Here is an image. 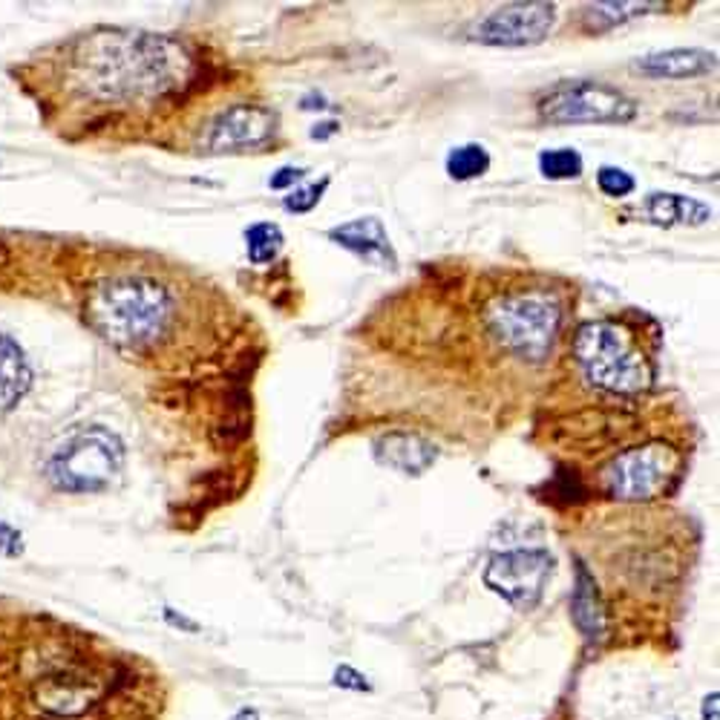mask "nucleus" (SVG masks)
Masks as SVG:
<instances>
[{"label": "nucleus", "instance_id": "f257e3e1", "mask_svg": "<svg viewBox=\"0 0 720 720\" xmlns=\"http://www.w3.org/2000/svg\"><path fill=\"white\" fill-rule=\"evenodd\" d=\"M141 677L95 637L49 614L0 608V720H125Z\"/></svg>", "mask_w": 720, "mask_h": 720}, {"label": "nucleus", "instance_id": "f03ea898", "mask_svg": "<svg viewBox=\"0 0 720 720\" xmlns=\"http://www.w3.org/2000/svg\"><path fill=\"white\" fill-rule=\"evenodd\" d=\"M70 81L90 101L133 107L191 84L194 61L182 44L145 32H101L72 44Z\"/></svg>", "mask_w": 720, "mask_h": 720}, {"label": "nucleus", "instance_id": "7ed1b4c3", "mask_svg": "<svg viewBox=\"0 0 720 720\" xmlns=\"http://www.w3.org/2000/svg\"><path fill=\"white\" fill-rule=\"evenodd\" d=\"M87 323L127 352L159 343L173 323V297L150 277L122 274L90 288L84 302Z\"/></svg>", "mask_w": 720, "mask_h": 720}, {"label": "nucleus", "instance_id": "20e7f679", "mask_svg": "<svg viewBox=\"0 0 720 720\" xmlns=\"http://www.w3.org/2000/svg\"><path fill=\"white\" fill-rule=\"evenodd\" d=\"M573 364L591 389L608 396H640L654 384V357L631 329L614 320H591L573 332Z\"/></svg>", "mask_w": 720, "mask_h": 720}, {"label": "nucleus", "instance_id": "39448f33", "mask_svg": "<svg viewBox=\"0 0 720 720\" xmlns=\"http://www.w3.org/2000/svg\"><path fill=\"white\" fill-rule=\"evenodd\" d=\"M562 302L545 288H507L484 306L488 338L507 355L542 364L559 338Z\"/></svg>", "mask_w": 720, "mask_h": 720}, {"label": "nucleus", "instance_id": "423d86ee", "mask_svg": "<svg viewBox=\"0 0 720 720\" xmlns=\"http://www.w3.org/2000/svg\"><path fill=\"white\" fill-rule=\"evenodd\" d=\"M125 467V444L101 424L70 433L44 465V476L64 493H101Z\"/></svg>", "mask_w": 720, "mask_h": 720}, {"label": "nucleus", "instance_id": "0eeeda50", "mask_svg": "<svg viewBox=\"0 0 720 720\" xmlns=\"http://www.w3.org/2000/svg\"><path fill=\"white\" fill-rule=\"evenodd\" d=\"M683 470V453L663 438H640L614 449L596 472L605 496L620 502H651L663 496Z\"/></svg>", "mask_w": 720, "mask_h": 720}, {"label": "nucleus", "instance_id": "6e6552de", "mask_svg": "<svg viewBox=\"0 0 720 720\" xmlns=\"http://www.w3.org/2000/svg\"><path fill=\"white\" fill-rule=\"evenodd\" d=\"M539 113L550 125H626L637 116V104L626 93L596 81L553 87Z\"/></svg>", "mask_w": 720, "mask_h": 720}, {"label": "nucleus", "instance_id": "1a4fd4ad", "mask_svg": "<svg viewBox=\"0 0 720 720\" xmlns=\"http://www.w3.org/2000/svg\"><path fill=\"white\" fill-rule=\"evenodd\" d=\"M550 571H553V559L548 550H507L490 559L484 585L507 599L513 608L530 612L542 599Z\"/></svg>", "mask_w": 720, "mask_h": 720}, {"label": "nucleus", "instance_id": "9d476101", "mask_svg": "<svg viewBox=\"0 0 720 720\" xmlns=\"http://www.w3.org/2000/svg\"><path fill=\"white\" fill-rule=\"evenodd\" d=\"M557 9L550 3H511L472 26V38L490 47H530L548 38Z\"/></svg>", "mask_w": 720, "mask_h": 720}, {"label": "nucleus", "instance_id": "9b49d317", "mask_svg": "<svg viewBox=\"0 0 720 720\" xmlns=\"http://www.w3.org/2000/svg\"><path fill=\"white\" fill-rule=\"evenodd\" d=\"M277 130V116L260 104H237L225 110L222 116L210 125L205 148L210 153H233V150L260 148L272 139Z\"/></svg>", "mask_w": 720, "mask_h": 720}, {"label": "nucleus", "instance_id": "f8f14e48", "mask_svg": "<svg viewBox=\"0 0 720 720\" xmlns=\"http://www.w3.org/2000/svg\"><path fill=\"white\" fill-rule=\"evenodd\" d=\"M571 614L585 640H591V643L605 640V635H608V614H605L603 596H599L594 576H591L585 565L576 568V588H573Z\"/></svg>", "mask_w": 720, "mask_h": 720}, {"label": "nucleus", "instance_id": "ddd939ff", "mask_svg": "<svg viewBox=\"0 0 720 720\" xmlns=\"http://www.w3.org/2000/svg\"><path fill=\"white\" fill-rule=\"evenodd\" d=\"M375 456L387 467L421 476L435 461V447L415 433H389L375 444Z\"/></svg>", "mask_w": 720, "mask_h": 720}, {"label": "nucleus", "instance_id": "4468645a", "mask_svg": "<svg viewBox=\"0 0 720 720\" xmlns=\"http://www.w3.org/2000/svg\"><path fill=\"white\" fill-rule=\"evenodd\" d=\"M637 72L654 78H692L715 70V55L706 49H668V53L645 55L635 61Z\"/></svg>", "mask_w": 720, "mask_h": 720}, {"label": "nucleus", "instance_id": "2eb2a0df", "mask_svg": "<svg viewBox=\"0 0 720 720\" xmlns=\"http://www.w3.org/2000/svg\"><path fill=\"white\" fill-rule=\"evenodd\" d=\"M32 384V369L26 364L24 348L9 334L0 332V415L15 410V403L26 396Z\"/></svg>", "mask_w": 720, "mask_h": 720}, {"label": "nucleus", "instance_id": "dca6fc26", "mask_svg": "<svg viewBox=\"0 0 720 720\" xmlns=\"http://www.w3.org/2000/svg\"><path fill=\"white\" fill-rule=\"evenodd\" d=\"M338 245L343 249L355 251L357 256H364L369 263H380V260H392V249H389V237L387 228L380 225V219L366 217V219H355V222H346L341 228H334L329 231Z\"/></svg>", "mask_w": 720, "mask_h": 720}, {"label": "nucleus", "instance_id": "f3484780", "mask_svg": "<svg viewBox=\"0 0 720 720\" xmlns=\"http://www.w3.org/2000/svg\"><path fill=\"white\" fill-rule=\"evenodd\" d=\"M645 214L651 217V222L658 225H674V222L700 225L712 217V210L706 208V205L689 199V196H677V194H651L649 199H645Z\"/></svg>", "mask_w": 720, "mask_h": 720}, {"label": "nucleus", "instance_id": "a211bd4d", "mask_svg": "<svg viewBox=\"0 0 720 720\" xmlns=\"http://www.w3.org/2000/svg\"><path fill=\"white\" fill-rule=\"evenodd\" d=\"M490 168V153L481 145H461L447 156V173L458 182L484 176Z\"/></svg>", "mask_w": 720, "mask_h": 720}, {"label": "nucleus", "instance_id": "6ab92c4d", "mask_svg": "<svg viewBox=\"0 0 720 720\" xmlns=\"http://www.w3.org/2000/svg\"><path fill=\"white\" fill-rule=\"evenodd\" d=\"M245 240H249V260L254 265L272 263L283 249V231L274 222H260L249 228Z\"/></svg>", "mask_w": 720, "mask_h": 720}, {"label": "nucleus", "instance_id": "aec40b11", "mask_svg": "<svg viewBox=\"0 0 720 720\" xmlns=\"http://www.w3.org/2000/svg\"><path fill=\"white\" fill-rule=\"evenodd\" d=\"M645 9H663L660 3H596L585 12V18L591 21V30H612L614 24H620L626 18L643 15Z\"/></svg>", "mask_w": 720, "mask_h": 720}, {"label": "nucleus", "instance_id": "412c9836", "mask_svg": "<svg viewBox=\"0 0 720 720\" xmlns=\"http://www.w3.org/2000/svg\"><path fill=\"white\" fill-rule=\"evenodd\" d=\"M539 171L548 179H576L582 173V156L573 148L545 150L539 156Z\"/></svg>", "mask_w": 720, "mask_h": 720}, {"label": "nucleus", "instance_id": "4be33fe9", "mask_svg": "<svg viewBox=\"0 0 720 720\" xmlns=\"http://www.w3.org/2000/svg\"><path fill=\"white\" fill-rule=\"evenodd\" d=\"M596 185L603 191L605 196H614V199H620V196H628L637 187L635 176L622 168H599L596 173Z\"/></svg>", "mask_w": 720, "mask_h": 720}, {"label": "nucleus", "instance_id": "5701e85b", "mask_svg": "<svg viewBox=\"0 0 720 720\" xmlns=\"http://www.w3.org/2000/svg\"><path fill=\"white\" fill-rule=\"evenodd\" d=\"M325 187H329V179H323L320 185H309V187H300V191H295L292 196H286V210H295V214H306V210H311L315 205L320 202V194H323Z\"/></svg>", "mask_w": 720, "mask_h": 720}, {"label": "nucleus", "instance_id": "b1692460", "mask_svg": "<svg viewBox=\"0 0 720 720\" xmlns=\"http://www.w3.org/2000/svg\"><path fill=\"white\" fill-rule=\"evenodd\" d=\"M0 553L9 559H18L24 553V534L7 522H0Z\"/></svg>", "mask_w": 720, "mask_h": 720}, {"label": "nucleus", "instance_id": "393cba45", "mask_svg": "<svg viewBox=\"0 0 720 720\" xmlns=\"http://www.w3.org/2000/svg\"><path fill=\"white\" fill-rule=\"evenodd\" d=\"M334 683L338 686H343V689H355V692H369L373 686L366 683V677L361 672H355V668L348 666H341L338 672H334Z\"/></svg>", "mask_w": 720, "mask_h": 720}, {"label": "nucleus", "instance_id": "a878e982", "mask_svg": "<svg viewBox=\"0 0 720 720\" xmlns=\"http://www.w3.org/2000/svg\"><path fill=\"white\" fill-rule=\"evenodd\" d=\"M302 176V171L300 168H283V171H277V176H272V187H288V185H295L297 179Z\"/></svg>", "mask_w": 720, "mask_h": 720}, {"label": "nucleus", "instance_id": "bb28decb", "mask_svg": "<svg viewBox=\"0 0 720 720\" xmlns=\"http://www.w3.org/2000/svg\"><path fill=\"white\" fill-rule=\"evenodd\" d=\"M704 720H718V692L704 700Z\"/></svg>", "mask_w": 720, "mask_h": 720}, {"label": "nucleus", "instance_id": "cd10ccee", "mask_svg": "<svg viewBox=\"0 0 720 720\" xmlns=\"http://www.w3.org/2000/svg\"><path fill=\"white\" fill-rule=\"evenodd\" d=\"M231 720H260V715H256L254 709H240V712L233 715Z\"/></svg>", "mask_w": 720, "mask_h": 720}]
</instances>
